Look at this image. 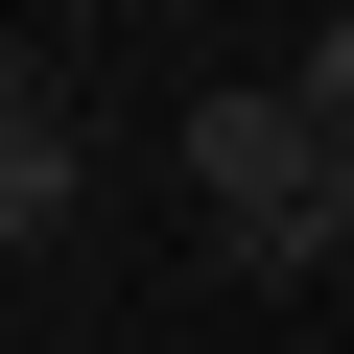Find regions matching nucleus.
<instances>
[{
  "label": "nucleus",
  "mask_w": 354,
  "mask_h": 354,
  "mask_svg": "<svg viewBox=\"0 0 354 354\" xmlns=\"http://www.w3.org/2000/svg\"><path fill=\"white\" fill-rule=\"evenodd\" d=\"M189 189H213V236H236L260 283H330V260H307L330 142H307V95H283V71H260V95H189Z\"/></svg>",
  "instance_id": "obj_1"
},
{
  "label": "nucleus",
  "mask_w": 354,
  "mask_h": 354,
  "mask_svg": "<svg viewBox=\"0 0 354 354\" xmlns=\"http://www.w3.org/2000/svg\"><path fill=\"white\" fill-rule=\"evenodd\" d=\"M95 213V165H71V118H0V260H24V236H71Z\"/></svg>",
  "instance_id": "obj_2"
},
{
  "label": "nucleus",
  "mask_w": 354,
  "mask_h": 354,
  "mask_svg": "<svg viewBox=\"0 0 354 354\" xmlns=\"http://www.w3.org/2000/svg\"><path fill=\"white\" fill-rule=\"evenodd\" d=\"M283 95H307V142H354V0L307 24V71H283Z\"/></svg>",
  "instance_id": "obj_3"
},
{
  "label": "nucleus",
  "mask_w": 354,
  "mask_h": 354,
  "mask_svg": "<svg viewBox=\"0 0 354 354\" xmlns=\"http://www.w3.org/2000/svg\"><path fill=\"white\" fill-rule=\"evenodd\" d=\"M0 118H48V95H24V24H0Z\"/></svg>",
  "instance_id": "obj_4"
},
{
  "label": "nucleus",
  "mask_w": 354,
  "mask_h": 354,
  "mask_svg": "<svg viewBox=\"0 0 354 354\" xmlns=\"http://www.w3.org/2000/svg\"><path fill=\"white\" fill-rule=\"evenodd\" d=\"M0 24H24V0H0ZM48 24H71V0H48Z\"/></svg>",
  "instance_id": "obj_5"
}]
</instances>
